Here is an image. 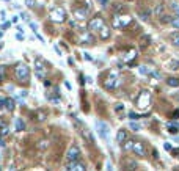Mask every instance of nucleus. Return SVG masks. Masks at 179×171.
Masks as SVG:
<instances>
[{
	"label": "nucleus",
	"mask_w": 179,
	"mask_h": 171,
	"mask_svg": "<svg viewBox=\"0 0 179 171\" xmlns=\"http://www.w3.org/2000/svg\"><path fill=\"white\" fill-rule=\"evenodd\" d=\"M14 74H16V79H17L19 82H28V79H30V68L21 63V65L16 66Z\"/></svg>",
	"instance_id": "nucleus-1"
},
{
	"label": "nucleus",
	"mask_w": 179,
	"mask_h": 171,
	"mask_svg": "<svg viewBox=\"0 0 179 171\" xmlns=\"http://www.w3.org/2000/svg\"><path fill=\"white\" fill-rule=\"evenodd\" d=\"M35 74L39 80H42L46 77V74H47V66H46L44 60L39 58V57L35 58Z\"/></svg>",
	"instance_id": "nucleus-2"
},
{
	"label": "nucleus",
	"mask_w": 179,
	"mask_h": 171,
	"mask_svg": "<svg viewBox=\"0 0 179 171\" xmlns=\"http://www.w3.org/2000/svg\"><path fill=\"white\" fill-rule=\"evenodd\" d=\"M49 18H50L52 22H65L66 21V13L63 8H60V6H57V8H54L50 13H49Z\"/></svg>",
	"instance_id": "nucleus-3"
},
{
	"label": "nucleus",
	"mask_w": 179,
	"mask_h": 171,
	"mask_svg": "<svg viewBox=\"0 0 179 171\" xmlns=\"http://www.w3.org/2000/svg\"><path fill=\"white\" fill-rule=\"evenodd\" d=\"M149 102H151V94H149V91H141L140 96L137 98V105L140 107V108H148Z\"/></svg>",
	"instance_id": "nucleus-4"
},
{
	"label": "nucleus",
	"mask_w": 179,
	"mask_h": 171,
	"mask_svg": "<svg viewBox=\"0 0 179 171\" xmlns=\"http://www.w3.org/2000/svg\"><path fill=\"white\" fill-rule=\"evenodd\" d=\"M79 157H80V147L77 145H72L66 154V159H68V162H77Z\"/></svg>",
	"instance_id": "nucleus-5"
},
{
	"label": "nucleus",
	"mask_w": 179,
	"mask_h": 171,
	"mask_svg": "<svg viewBox=\"0 0 179 171\" xmlns=\"http://www.w3.org/2000/svg\"><path fill=\"white\" fill-rule=\"evenodd\" d=\"M96 129H98L99 137H101L102 140H105V141H108V126L107 124L102 123V121H98L96 123Z\"/></svg>",
	"instance_id": "nucleus-6"
},
{
	"label": "nucleus",
	"mask_w": 179,
	"mask_h": 171,
	"mask_svg": "<svg viewBox=\"0 0 179 171\" xmlns=\"http://www.w3.org/2000/svg\"><path fill=\"white\" fill-rule=\"evenodd\" d=\"M131 22V18L129 16H115L113 18V28H121V27H126Z\"/></svg>",
	"instance_id": "nucleus-7"
},
{
	"label": "nucleus",
	"mask_w": 179,
	"mask_h": 171,
	"mask_svg": "<svg viewBox=\"0 0 179 171\" xmlns=\"http://www.w3.org/2000/svg\"><path fill=\"white\" fill-rule=\"evenodd\" d=\"M102 27H104V19L101 18V16H98V18H93L91 21L88 22V28L90 30H101Z\"/></svg>",
	"instance_id": "nucleus-8"
},
{
	"label": "nucleus",
	"mask_w": 179,
	"mask_h": 171,
	"mask_svg": "<svg viewBox=\"0 0 179 171\" xmlns=\"http://www.w3.org/2000/svg\"><path fill=\"white\" fill-rule=\"evenodd\" d=\"M132 152H134L135 156H138V157H145L146 156V147H145V145L141 141H135L134 147H132Z\"/></svg>",
	"instance_id": "nucleus-9"
},
{
	"label": "nucleus",
	"mask_w": 179,
	"mask_h": 171,
	"mask_svg": "<svg viewBox=\"0 0 179 171\" xmlns=\"http://www.w3.org/2000/svg\"><path fill=\"white\" fill-rule=\"evenodd\" d=\"M66 171H87L83 163H79V162H69L68 166H66Z\"/></svg>",
	"instance_id": "nucleus-10"
},
{
	"label": "nucleus",
	"mask_w": 179,
	"mask_h": 171,
	"mask_svg": "<svg viewBox=\"0 0 179 171\" xmlns=\"http://www.w3.org/2000/svg\"><path fill=\"white\" fill-rule=\"evenodd\" d=\"M118 85H119V80H118L116 75H110L107 79V82H105V88L107 90H113V88H116Z\"/></svg>",
	"instance_id": "nucleus-11"
},
{
	"label": "nucleus",
	"mask_w": 179,
	"mask_h": 171,
	"mask_svg": "<svg viewBox=\"0 0 179 171\" xmlns=\"http://www.w3.org/2000/svg\"><path fill=\"white\" fill-rule=\"evenodd\" d=\"M127 140V132H126L124 129H119L118 133H116V143H119V145H122V143Z\"/></svg>",
	"instance_id": "nucleus-12"
},
{
	"label": "nucleus",
	"mask_w": 179,
	"mask_h": 171,
	"mask_svg": "<svg viewBox=\"0 0 179 171\" xmlns=\"http://www.w3.org/2000/svg\"><path fill=\"white\" fill-rule=\"evenodd\" d=\"M87 14H88V9H85V8H80V9H75L74 11L75 19H79V21H83L87 18Z\"/></svg>",
	"instance_id": "nucleus-13"
},
{
	"label": "nucleus",
	"mask_w": 179,
	"mask_h": 171,
	"mask_svg": "<svg viewBox=\"0 0 179 171\" xmlns=\"http://www.w3.org/2000/svg\"><path fill=\"white\" fill-rule=\"evenodd\" d=\"M99 36H101V39H108L110 38V28L102 27V28L99 30Z\"/></svg>",
	"instance_id": "nucleus-14"
},
{
	"label": "nucleus",
	"mask_w": 179,
	"mask_h": 171,
	"mask_svg": "<svg viewBox=\"0 0 179 171\" xmlns=\"http://www.w3.org/2000/svg\"><path fill=\"white\" fill-rule=\"evenodd\" d=\"M5 108L8 110V112H13L14 110V99H5Z\"/></svg>",
	"instance_id": "nucleus-15"
},
{
	"label": "nucleus",
	"mask_w": 179,
	"mask_h": 171,
	"mask_svg": "<svg viewBox=\"0 0 179 171\" xmlns=\"http://www.w3.org/2000/svg\"><path fill=\"white\" fill-rule=\"evenodd\" d=\"M82 135H83V138H87V140H88V143H93V141H94V140H93V135H91V132H90V130L87 129V127L83 129Z\"/></svg>",
	"instance_id": "nucleus-16"
},
{
	"label": "nucleus",
	"mask_w": 179,
	"mask_h": 171,
	"mask_svg": "<svg viewBox=\"0 0 179 171\" xmlns=\"http://www.w3.org/2000/svg\"><path fill=\"white\" fill-rule=\"evenodd\" d=\"M124 165L127 166L129 171H134L135 168H137V163H135L134 160H124Z\"/></svg>",
	"instance_id": "nucleus-17"
},
{
	"label": "nucleus",
	"mask_w": 179,
	"mask_h": 171,
	"mask_svg": "<svg viewBox=\"0 0 179 171\" xmlns=\"http://www.w3.org/2000/svg\"><path fill=\"white\" fill-rule=\"evenodd\" d=\"M134 143H135V141H132V140H126V141H124V146H122V147H124V151H132Z\"/></svg>",
	"instance_id": "nucleus-18"
},
{
	"label": "nucleus",
	"mask_w": 179,
	"mask_h": 171,
	"mask_svg": "<svg viewBox=\"0 0 179 171\" xmlns=\"http://www.w3.org/2000/svg\"><path fill=\"white\" fill-rule=\"evenodd\" d=\"M9 135V127H3V129H0V138H6V137Z\"/></svg>",
	"instance_id": "nucleus-19"
},
{
	"label": "nucleus",
	"mask_w": 179,
	"mask_h": 171,
	"mask_svg": "<svg viewBox=\"0 0 179 171\" xmlns=\"http://www.w3.org/2000/svg\"><path fill=\"white\" fill-rule=\"evenodd\" d=\"M24 127H25V124H24L22 119H17V121H16V130H17V132H22Z\"/></svg>",
	"instance_id": "nucleus-20"
},
{
	"label": "nucleus",
	"mask_w": 179,
	"mask_h": 171,
	"mask_svg": "<svg viewBox=\"0 0 179 171\" xmlns=\"http://www.w3.org/2000/svg\"><path fill=\"white\" fill-rule=\"evenodd\" d=\"M140 74H143V75H152V71L146 66H140Z\"/></svg>",
	"instance_id": "nucleus-21"
},
{
	"label": "nucleus",
	"mask_w": 179,
	"mask_h": 171,
	"mask_svg": "<svg viewBox=\"0 0 179 171\" xmlns=\"http://www.w3.org/2000/svg\"><path fill=\"white\" fill-rule=\"evenodd\" d=\"M171 41H173L174 46H178V47H179V33H174V35L171 36Z\"/></svg>",
	"instance_id": "nucleus-22"
},
{
	"label": "nucleus",
	"mask_w": 179,
	"mask_h": 171,
	"mask_svg": "<svg viewBox=\"0 0 179 171\" xmlns=\"http://www.w3.org/2000/svg\"><path fill=\"white\" fill-rule=\"evenodd\" d=\"M162 13H164V6H162V5H157V6H155V9H154V14H155V16H160Z\"/></svg>",
	"instance_id": "nucleus-23"
},
{
	"label": "nucleus",
	"mask_w": 179,
	"mask_h": 171,
	"mask_svg": "<svg viewBox=\"0 0 179 171\" xmlns=\"http://www.w3.org/2000/svg\"><path fill=\"white\" fill-rule=\"evenodd\" d=\"M131 129L134 130V132H137V130L141 129V126H140L138 123H134V121H132V123H131Z\"/></svg>",
	"instance_id": "nucleus-24"
},
{
	"label": "nucleus",
	"mask_w": 179,
	"mask_h": 171,
	"mask_svg": "<svg viewBox=\"0 0 179 171\" xmlns=\"http://www.w3.org/2000/svg\"><path fill=\"white\" fill-rule=\"evenodd\" d=\"M171 25H173L176 30H179V16H176V18H173V21H171Z\"/></svg>",
	"instance_id": "nucleus-25"
},
{
	"label": "nucleus",
	"mask_w": 179,
	"mask_h": 171,
	"mask_svg": "<svg viewBox=\"0 0 179 171\" xmlns=\"http://www.w3.org/2000/svg\"><path fill=\"white\" fill-rule=\"evenodd\" d=\"M167 83H168L170 86H179V82H178L176 79H168V80H167Z\"/></svg>",
	"instance_id": "nucleus-26"
},
{
	"label": "nucleus",
	"mask_w": 179,
	"mask_h": 171,
	"mask_svg": "<svg viewBox=\"0 0 179 171\" xmlns=\"http://www.w3.org/2000/svg\"><path fill=\"white\" fill-rule=\"evenodd\" d=\"M168 132H170V133H176V132H178V126L170 124V126H168Z\"/></svg>",
	"instance_id": "nucleus-27"
},
{
	"label": "nucleus",
	"mask_w": 179,
	"mask_h": 171,
	"mask_svg": "<svg viewBox=\"0 0 179 171\" xmlns=\"http://www.w3.org/2000/svg\"><path fill=\"white\" fill-rule=\"evenodd\" d=\"M82 41H83V42H85V41H87V42H91V41H93V38H91V36H90L88 33H87V35H83V36H82Z\"/></svg>",
	"instance_id": "nucleus-28"
},
{
	"label": "nucleus",
	"mask_w": 179,
	"mask_h": 171,
	"mask_svg": "<svg viewBox=\"0 0 179 171\" xmlns=\"http://www.w3.org/2000/svg\"><path fill=\"white\" fill-rule=\"evenodd\" d=\"M129 118H131L132 121H134V119H138V113H135V112H131V113H129Z\"/></svg>",
	"instance_id": "nucleus-29"
},
{
	"label": "nucleus",
	"mask_w": 179,
	"mask_h": 171,
	"mask_svg": "<svg viewBox=\"0 0 179 171\" xmlns=\"http://www.w3.org/2000/svg\"><path fill=\"white\" fill-rule=\"evenodd\" d=\"M25 5H27L28 8H32V6H35V0H25Z\"/></svg>",
	"instance_id": "nucleus-30"
},
{
	"label": "nucleus",
	"mask_w": 179,
	"mask_h": 171,
	"mask_svg": "<svg viewBox=\"0 0 179 171\" xmlns=\"http://www.w3.org/2000/svg\"><path fill=\"white\" fill-rule=\"evenodd\" d=\"M44 118H46V113H44V112H39V113H38V121H42Z\"/></svg>",
	"instance_id": "nucleus-31"
},
{
	"label": "nucleus",
	"mask_w": 179,
	"mask_h": 171,
	"mask_svg": "<svg viewBox=\"0 0 179 171\" xmlns=\"http://www.w3.org/2000/svg\"><path fill=\"white\" fill-rule=\"evenodd\" d=\"M171 21H173V19H170V16H162V22H164V24L165 22H171Z\"/></svg>",
	"instance_id": "nucleus-32"
},
{
	"label": "nucleus",
	"mask_w": 179,
	"mask_h": 171,
	"mask_svg": "<svg viewBox=\"0 0 179 171\" xmlns=\"http://www.w3.org/2000/svg\"><path fill=\"white\" fill-rule=\"evenodd\" d=\"M170 66H171V69H178L179 63H178V61H171V63H170Z\"/></svg>",
	"instance_id": "nucleus-33"
},
{
	"label": "nucleus",
	"mask_w": 179,
	"mask_h": 171,
	"mask_svg": "<svg viewBox=\"0 0 179 171\" xmlns=\"http://www.w3.org/2000/svg\"><path fill=\"white\" fill-rule=\"evenodd\" d=\"M6 126H8V124H6V121L0 118V129H3V127H6Z\"/></svg>",
	"instance_id": "nucleus-34"
},
{
	"label": "nucleus",
	"mask_w": 179,
	"mask_h": 171,
	"mask_svg": "<svg viewBox=\"0 0 179 171\" xmlns=\"http://www.w3.org/2000/svg\"><path fill=\"white\" fill-rule=\"evenodd\" d=\"M19 98L25 99V98H27V91H21V93H19Z\"/></svg>",
	"instance_id": "nucleus-35"
},
{
	"label": "nucleus",
	"mask_w": 179,
	"mask_h": 171,
	"mask_svg": "<svg viewBox=\"0 0 179 171\" xmlns=\"http://www.w3.org/2000/svg\"><path fill=\"white\" fill-rule=\"evenodd\" d=\"M99 3H101V6H107L108 5V0H98Z\"/></svg>",
	"instance_id": "nucleus-36"
},
{
	"label": "nucleus",
	"mask_w": 179,
	"mask_h": 171,
	"mask_svg": "<svg viewBox=\"0 0 179 171\" xmlns=\"http://www.w3.org/2000/svg\"><path fill=\"white\" fill-rule=\"evenodd\" d=\"M21 18L24 19V21H28V14H27V13H22V14H21Z\"/></svg>",
	"instance_id": "nucleus-37"
},
{
	"label": "nucleus",
	"mask_w": 179,
	"mask_h": 171,
	"mask_svg": "<svg viewBox=\"0 0 179 171\" xmlns=\"http://www.w3.org/2000/svg\"><path fill=\"white\" fill-rule=\"evenodd\" d=\"M5 108V99H0V110Z\"/></svg>",
	"instance_id": "nucleus-38"
},
{
	"label": "nucleus",
	"mask_w": 179,
	"mask_h": 171,
	"mask_svg": "<svg viewBox=\"0 0 179 171\" xmlns=\"http://www.w3.org/2000/svg\"><path fill=\"white\" fill-rule=\"evenodd\" d=\"M121 108H124V105H121V104H118V105H116V108H115V110H116V112H119V110H121Z\"/></svg>",
	"instance_id": "nucleus-39"
},
{
	"label": "nucleus",
	"mask_w": 179,
	"mask_h": 171,
	"mask_svg": "<svg viewBox=\"0 0 179 171\" xmlns=\"http://www.w3.org/2000/svg\"><path fill=\"white\" fill-rule=\"evenodd\" d=\"M165 149H167V151H171V145H168V143H165Z\"/></svg>",
	"instance_id": "nucleus-40"
},
{
	"label": "nucleus",
	"mask_w": 179,
	"mask_h": 171,
	"mask_svg": "<svg viewBox=\"0 0 179 171\" xmlns=\"http://www.w3.org/2000/svg\"><path fill=\"white\" fill-rule=\"evenodd\" d=\"M3 80V68H0V82Z\"/></svg>",
	"instance_id": "nucleus-41"
},
{
	"label": "nucleus",
	"mask_w": 179,
	"mask_h": 171,
	"mask_svg": "<svg viewBox=\"0 0 179 171\" xmlns=\"http://www.w3.org/2000/svg\"><path fill=\"white\" fill-rule=\"evenodd\" d=\"M16 38H17V39H24V33H22V35H21V33H17V36H16Z\"/></svg>",
	"instance_id": "nucleus-42"
},
{
	"label": "nucleus",
	"mask_w": 179,
	"mask_h": 171,
	"mask_svg": "<svg viewBox=\"0 0 179 171\" xmlns=\"http://www.w3.org/2000/svg\"><path fill=\"white\" fill-rule=\"evenodd\" d=\"M55 50H57V53H58V55H61V50H60L58 46H55Z\"/></svg>",
	"instance_id": "nucleus-43"
},
{
	"label": "nucleus",
	"mask_w": 179,
	"mask_h": 171,
	"mask_svg": "<svg viewBox=\"0 0 179 171\" xmlns=\"http://www.w3.org/2000/svg\"><path fill=\"white\" fill-rule=\"evenodd\" d=\"M83 57H85V58H87V60H91V57H90V53H83Z\"/></svg>",
	"instance_id": "nucleus-44"
},
{
	"label": "nucleus",
	"mask_w": 179,
	"mask_h": 171,
	"mask_svg": "<svg viewBox=\"0 0 179 171\" xmlns=\"http://www.w3.org/2000/svg\"><path fill=\"white\" fill-rule=\"evenodd\" d=\"M39 147H42V149H44V147H46V141H41V145H39Z\"/></svg>",
	"instance_id": "nucleus-45"
},
{
	"label": "nucleus",
	"mask_w": 179,
	"mask_h": 171,
	"mask_svg": "<svg viewBox=\"0 0 179 171\" xmlns=\"http://www.w3.org/2000/svg\"><path fill=\"white\" fill-rule=\"evenodd\" d=\"M0 38H2V32H0Z\"/></svg>",
	"instance_id": "nucleus-46"
},
{
	"label": "nucleus",
	"mask_w": 179,
	"mask_h": 171,
	"mask_svg": "<svg viewBox=\"0 0 179 171\" xmlns=\"http://www.w3.org/2000/svg\"><path fill=\"white\" fill-rule=\"evenodd\" d=\"M176 171H179V170H176Z\"/></svg>",
	"instance_id": "nucleus-47"
}]
</instances>
